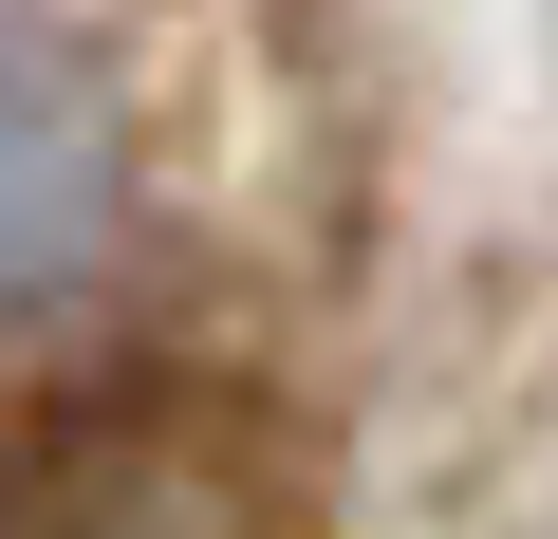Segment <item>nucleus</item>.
<instances>
[{
  "instance_id": "nucleus-1",
  "label": "nucleus",
  "mask_w": 558,
  "mask_h": 539,
  "mask_svg": "<svg viewBox=\"0 0 558 539\" xmlns=\"http://www.w3.org/2000/svg\"><path fill=\"white\" fill-rule=\"evenodd\" d=\"M131 260V94L0 0V335L75 317Z\"/></svg>"
},
{
  "instance_id": "nucleus-2",
  "label": "nucleus",
  "mask_w": 558,
  "mask_h": 539,
  "mask_svg": "<svg viewBox=\"0 0 558 539\" xmlns=\"http://www.w3.org/2000/svg\"><path fill=\"white\" fill-rule=\"evenodd\" d=\"M0 539H260L242 465L223 446H168V428H94L75 465H38L0 502Z\"/></svg>"
}]
</instances>
